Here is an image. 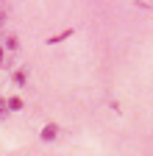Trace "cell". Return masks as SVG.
<instances>
[{"instance_id": "1", "label": "cell", "mask_w": 153, "mask_h": 156, "mask_svg": "<svg viewBox=\"0 0 153 156\" xmlns=\"http://www.w3.org/2000/svg\"><path fill=\"white\" fill-rule=\"evenodd\" d=\"M39 136H42L45 142H53L56 136H59V126H56V123H47V126L42 128V134H39Z\"/></svg>"}, {"instance_id": "2", "label": "cell", "mask_w": 153, "mask_h": 156, "mask_svg": "<svg viewBox=\"0 0 153 156\" xmlns=\"http://www.w3.org/2000/svg\"><path fill=\"white\" fill-rule=\"evenodd\" d=\"M6 109H9V112H20V109H23V98H17V95H11L9 101H6Z\"/></svg>"}, {"instance_id": "3", "label": "cell", "mask_w": 153, "mask_h": 156, "mask_svg": "<svg viewBox=\"0 0 153 156\" xmlns=\"http://www.w3.org/2000/svg\"><path fill=\"white\" fill-rule=\"evenodd\" d=\"M67 36H72V28H67V31H61V34H53L47 42H50V45H56V42H64Z\"/></svg>"}, {"instance_id": "4", "label": "cell", "mask_w": 153, "mask_h": 156, "mask_svg": "<svg viewBox=\"0 0 153 156\" xmlns=\"http://www.w3.org/2000/svg\"><path fill=\"white\" fill-rule=\"evenodd\" d=\"M14 81H17V84H25V81H28V73H25V70H17V73H14Z\"/></svg>"}, {"instance_id": "5", "label": "cell", "mask_w": 153, "mask_h": 156, "mask_svg": "<svg viewBox=\"0 0 153 156\" xmlns=\"http://www.w3.org/2000/svg\"><path fill=\"white\" fill-rule=\"evenodd\" d=\"M17 45H20V42H17V36L11 34V36L6 39V48H11V50H17Z\"/></svg>"}, {"instance_id": "6", "label": "cell", "mask_w": 153, "mask_h": 156, "mask_svg": "<svg viewBox=\"0 0 153 156\" xmlns=\"http://www.w3.org/2000/svg\"><path fill=\"white\" fill-rule=\"evenodd\" d=\"M6 112H9V109H6V103H3V98H0V117H3Z\"/></svg>"}, {"instance_id": "7", "label": "cell", "mask_w": 153, "mask_h": 156, "mask_svg": "<svg viewBox=\"0 0 153 156\" xmlns=\"http://www.w3.org/2000/svg\"><path fill=\"white\" fill-rule=\"evenodd\" d=\"M0 62H3V48H0Z\"/></svg>"}]
</instances>
